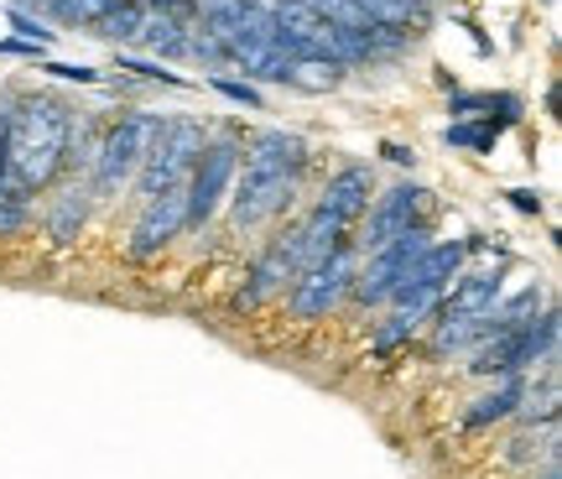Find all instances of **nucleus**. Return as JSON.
<instances>
[{"mask_svg": "<svg viewBox=\"0 0 562 479\" xmlns=\"http://www.w3.org/2000/svg\"><path fill=\"white\" fill-rule=\"evenodd\" d=\"M442 141H448V146H474V152H490V146H495V125H448Z\"/></svg>", "mask_w": 562, "mask_h": 479, "instance_id": "nucleus-19", "label": "nucleus"}, {"mask_svg": "<svg viewBox=\"0 0 562 479\" xmlns=\"http://www.w3.org/2000/svg\"><path fill=\"white\" fill-rule=\"evenodd\" d=\"M214 89H220L224 100H235V104H250V110H261V94H256L250 83H235V79H214Z\"/></svg>", "mask_w": 562, "mask_h": 479, "instance_id": "nucleus-20", "label": "nucleus"}, {"mask_svg": "<svg viewBox=\"0 0 562 479\" xmlns=\"http://www.w3.org/2000/svg\"><path fill=\"white\" fill-rule=\"evenodd\" d=\"M110 5L115 0H47V11L58 21H68V26H100L110 16Z\"/></svg>", "mask_w": 562, "mask_h": 479, "instance_id": "nucleus-16", "label": "nucleus"}, {"mask_svg": "<svg viewBox=\"0 0 562 479\" xmlns=\"http://www.w3.org/2000/svg\"><path fill=\"white\" fill-rule=\"evenodd\" d=\"M68 136H74V120H68L63 100H53V94L16 100L0 125V182H16L26 193L47 188L68 157Z\"/></svg>", "mask_w": 562, "mask_h": 479, "instance_id": "nucleus-1", "label": "nucleus"}, {"mask_svg": "<svg viewBox=\"0 0 562 479\" xmlns=\"http://www.w3.org/2000/svg\"><path fill=\"white\" fill-rule=\"evenodd\" d=\"M542 479H558V454H547V469H542Z\"/></svg>", "mask_w": 562, "mask_h": 479, "instance_id": "nucleus-25", "label": "nucleus"}, {"mask_svg": "<svg viewBox=\"0 0 562 479\" xmlns=\"http://www.w3.org/2000/svg\"><path fill=\"white\" fill-rule=\"evenodd\" d=\"M26 188H16V182H0V235H11V230H21L26 224Z\"/></svg>", "mask_w": 562, "mask_h": 479, "instance_id": "nucleus-18", "label": "nucleus"}, {"mask_svg": "<svg viewBox=\"0 0 562 479\" xmlns=\"http://www.w3.org/2000/svg\"><path fill=\"white\" fill-rule=\"evenodd\" d=\"M151 131H157V115H121L104 131L100 152H94V193L100 199H115L125 182L136 178L140 157L151 146Z\"/></svg>", "mask_w": 562, "mask_h": 479, "instance_id": "nucleus-5", "label": "nucleus"}, {"mask_svg": "<svg viewBox=\"0 0 562 479\" xmlns=\"http://www.w3.org/2000/svg\"><path fill=\"white\" fill-rule=\"evenodd\" d=\"M203 152V125L199 120H157V131H151V146H146V157H140V182L136 193L140 203L161 199V193H172V188H188V172H193V161Z\"/></svg>", "mask_w": 562, "mask_h": 479, "instance_id": "nucleus-3", "label": "nucleus"}, {"mask_svg": "<svg viewBox=\"0 0 562 479\" xmlns=\"http://www.w3.org/2000/svg\"><path fill=\"white\" fill-rule=\"evenodd\" d=\"M235 146L220 141V146H203L199 161H193V172H188V188H182V199H188V224L203 230V224L214 220V209H220L224 188L235 178Z\"/></svg>", "mask_w": 562, "mask_h": 479, "instance_id": "nucleus-9", "label": "nucleus"}, {"mask_svg": "<svg viewBox=\"0 0 562 479\" xmlns=\"http://www.w3.org/2000/svg\"><path fill=\"white\" fill-rule=\"evenodd\" d=\"M370 193H375V178H370V167H344L339 178H328L318 199V214L323 220L344 224V230H355L364 209H370Z\"/></svg>", "mask_w": 562, "mask_h": 479, "instance_id": "nucleus-11", "label": "nucleus"}, {"mask_svg": "<svg viewBox=\"0 0 562 479\" xmlns=\"http://www.w3.org/2000/svg\"><path fill=\"white\" fill-rule=\"evenodd\" d=\"M510 199H516V209H526V214H537V209H542V199H537V193H510Z\"/></svg>", "mask_w": 562, "mask_h": 479, "instance_id": "nucleus-24", "label": "nucleus"}, {"mask_svg": "<svg viewBox=\"0 0 562 479\" xmlns=\"http://www.w3.org/2000/svg\"><path fill=\"white\" fill-rule=\"evenodd\" d=\"M526 391H531V386H526L521 376L501 380V386H495L490 397H480V401H474V412H469V422H474V427H484V422L516 417V406H521V401H526Z\"/></svg>", "mask_w": 562, "mask_h": 479, "instance_id": "nucleus-13", "label": "nucleus"}, {"mask_svg": "<svg viewBox=\"0 0 562 479\" xmlns=\"http://www.w3.org/2000/svg\"><path fill=\"white\" fill-rule=\"evenodd\" d=\"M47 74H58V79H79V83H94V79H100L94 68H68V63H53Z\"/></svg>", "mask_w": 562, "mask_h": 479, "instance_id": "nucleus-23", "label": "nucleus"}, {"mask_svg": "<svg viewBox=\"0 0 562 479\" xmlns=\"http://www.w3.org/2000/svg\"><path fill=\"white\" fill-rule=\"evenodd\" d=\"M178 230H188V199H182V188H172V193H161V199L140 203V224H136V235H131V256L136 260L157 256L161 245L178 239Z\"/></svg>", "mask_w": 562, "mask_h": 479, "instance_id": "nucleus-10", "label": "nucleus"}, {"mask_svg": "<svg viewBox=\"0 0 562 479\" xmlns=\"http://www.w3.org/2000/svg\"><path fill=\"white\" fill-rule=\"evenodd\" d=\"M83 220H89V188H68L58 199V209H53V220H47L53 224V239L68 245V239L83 230Z\"/></svg>", "mask_w": 562, "mask_h": 479, "instance_id": "nucleus-15", "label": "nucleus"}, {"mask_svg": "<svg viewBox=\"0 0 562 479\" xmlns=\"http://www.w3.org/2000/svg\"><path fill=\"white\" fill-rule=\"evenodd\" d=\"M157 11L161 16H172V21H182V16H193L199 5H193V0H157Z\"/></svg>", "mask_w": 562, "mask_h": 479, "instance_id": "nucleus-22", "label": "nucleus"}, {"mask_svg": "<svg viewBox=\"0 0 562 479\" xmlns=\"http://www.w3.org/2000/svg\"><path fill=\"white\" fill-rule=\"evenodd\" d=\"M552 344H558V313L542 308L531 323L510 328L501 339H490L474 359V376H495V380H510V376H526L531 365L552 359Z\"/></svg>", "mask_w": 562, "mask_h": 479, "instance_id": "nucleus-4", "label": "nucleus"}, {"mask_svg": "<svg viewBox=\"0 0 562 479\" xmlns=\"http://www.w3.org/2000/svg\"><path fill=\"white\" fill-rule=\"evenodd\" d=\"M140 21H146V5H140V0H115L110 16H104L94 32H100V37H136Z\"/></svg>", "mask_w": 562, "mask_h": 479, "instance_id": "nucleus-17", "label": "nucleus"}, {"mask_svg": "<svg viewBox=\"0 0 562 479\" xmlns=\"http://www.w3.org/2000/svg\"><path fill=\"white\" fill-rule=\"evenodd\" d=\"M432 245V235L427 230H406V235L385 239V245H375V256H370V266H364L360 277H355V298L360 302H385L402 292V281L412 277V266L422 260V250Z\"/></svg>", "mask_w": 562, "mask_h": 479, "instance_id": "nucleus-7", "label": "nucleus"}, {"mask_svg": "<svg viewBox=\"0 0 562 479\" xmlns=\"http://www.w3.org/2000/svg\"><path fill=\"white\" fill-rule=\"evenodd\" d=\"M136 42H146L151 53H167V58H178V53H188V37H182V21L161 16V11H146V21H140Z\"/></svg>", "mask_w": 562, "mask_h": 479, "instance_id": "nucleus-14", "label": "nucleus"}, {"mask_svg": "<svg viewBox=\"0 0 562 479\" xmlns=\"http://www.w3.org/2000/svg\"><path fill=\"white\" fill-rule=\"evenodd\" d=\"M297 172H302V141L286 136V131H261V136L250 141L245 172L235 182V224L256 230L271 214H281L286 199H292Z\"/></svg>", "mask_w": 562, "mask_h": 479, "instance_id": "nucleus-2", "label": "nucleus"}, {"mask_svg": "<svg viewBox=\"0 0 562 479\" xmlns=\"http://www.w3.org/2000/svg\"><path fill=\"white\" fill-rule=\"evenodd\" d=\"M349 281H355V256H349V245H339L334 256H323L318 266H307L292 281V313L297 319H323L349 292Z\"/></svg>", "mask_w": 562, "mask_h": 479, "instance_id": "nucleus-8", "label": "nucleus"}, {"mask_svg": "<svg viewBox=\"0 0 562 479\" xmlns=\"http://www.w3.org/2000/svg\"><path fill=\"white\" fill-rule=\"evenodd\" d=\"M11 26H16V32H26V37H37V42H47V37H53V32H47V26H42V21L21 16V11H11Z\"/></svg>", "mask_w": 562, "mask_h": 479, "instance_id": "nucleus-21", "label": "nucleus"}, {"mask_svg": "<svg viewBox=\"0 0 562 479\" xmlns=\"http://www.w3.org/2000/svg\"><path fill=\"white\" fill-rule=\"evenodd\" d=\"M495 298H501V266H484V271H474V277H463L448 298H442V323H438V349L448 355V349H463V344H474V323L495 308Z\"/></svg>", "mask_w": 562, "mask_h": 479, "instance_id": "nucleus-6", "label": "nucleus"}, {"mask_svg": "<svg viewBox=\"0 0 562 479\" xmlns=\"http://www.w3.org/2000/svg\"><path fill=\"white\" fill-rule=\"evenodd\" d=\"M422 209H427V193L422 188H412V182H402V188H391L381 203H375V214H370V250L375 245H385V239L406 235V230H417L422 224Z\"/></svg>", "mask_w": 562, "mask_h": 479, "instance_id": "nucleus-12", "label": "nucleus"}]
</instances>
